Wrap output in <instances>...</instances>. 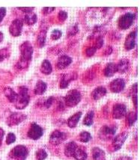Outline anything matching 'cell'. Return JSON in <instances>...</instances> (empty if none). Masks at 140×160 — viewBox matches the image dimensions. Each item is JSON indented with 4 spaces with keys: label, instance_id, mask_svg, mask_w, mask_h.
Here are the masks:
<instances>
[{
    "label": "cell",
    "instance_id": "obj_31",
    "mask_svg": "<svg viewBox=\"0 0 140 160\" xmlns=\"http://www.w3.org/2000/svg\"><path fill=\"white\" fill-rule=\"evenodd\" d=\"M79 139H80V141L81 142L87 143L91 139V134H90L89 132H82L80 133V138H79Z\"/></svg>",
    "mask_w": 140,
    "mask_h": 160
},
{
    "label": "cell",
    "instance_id": "obj_29",
    "mask_svg": "<svg viewBox=\"0 0 140 160\" xmlns=\"http://www.w3.org/2000/svg\"><path fill=\"white\" fill-rule=\"evenodd\" d=\"M137 120V113L135 112H129L127 115V123L129 127H131L134 124Z\"/></svg>",
    "mask_w": 140,
    "mask_h": 160
},
{
    "label": "cell",
    "instance_id": "obj_7",
    "mask_svg": "<svg viewBox=\"0 0 140 160\" xmlns=\"http://www.w3.org/2000/svg\"><path fill=\"white\" fill-rule=\"evenodd\" d=\"M44 134V129L36 123H32L28 132V137L32 140L39 139Z\"/></svg>",
    "mask_w": 140,
    "mask_h": 160
},
{
    "label": "cell",
    "instance_id": "obj_8",
    "mask_svg": "<svg viewBox=\"0 0 140 160\" xmlns=\"http://www.w3.org/2000/svg\"><path fill=\"white\" fill-rule=\"evenodd\" d=\"M26 115L20 112H16V113H13L9 116L8 118L7 119V124L9 127H14L17 126L22 123L23 121L26 119Z\"/></svg>",
    "mask_w": 140,
    "mask_h": 160
},
{
    "label": "cell",
    "instance_id": "obj_42",
    "mask_svg": "<svg viewBox=\"0 0 140 160\" xmlns=\"http://www.w3.org/2000/svg\"><path fill=\"white\" fill-rule=\"evenodd\" d=\"M53 102H54V98L53 97H50L45 101L44 102V106L46 108H49L53 105Z\"/></svg>",
    "mask_w": 140,
    "mask_h": 160
},
{
    "label": "cell",
    "instance_id": "obj_25",
    "mask_svg": "<svg viewBox=\"0 0 140 160\" xmlns=\"http://www.w3.org/2000/svg\"><path fill=\"white\" fill-rule=\"evenodd\" d=\"M76 160H86L88 157V154L82 148L77 147L74 153V157Z\"/></svg>",
    "mask_w": 140,
    "mask_h": 160
},
{
    "label": "cell",
    "instance_id": "obj_18",
    "mask_svg": "<svg viewBox=\"0 0 140 160\" xmlns=\"http://www.w3.org/2000/svg\"><path fill=\"white\" fill-rule=\"evenodd\" d=\"M74 79H76V77H74V73L64 74V75L62 76V79H61V82H60V88L62 89L66 88L69 85V84H70V82H71L72 80H74Z\"/></svg>",
    "mask_w": 140,
    "mask_h": 160
},
{
    "label": "cell",
    "instance_id": "obj_2",
    "mask_svg": "<svg viewBox=\"0 0 140 160\" xmlns=\"http://www.w3.org/2000/svg\"><path fill=\"white\" fill-rule=\"evenodd\" d=\"M82 95L76 89L69 91L65 98V103L68 107H74L81 101Z\"/></svg>",
    "mask_w": 140,
    "mask_h": 160
},
{
    "label": "cell",
    "instance_id": "obj_22",
    "mask_svg": "<svg viewBox=\"0 0 140 160\" xmlns=\"http://www.w3.org/2000/svg\"><path fill=\"white\" fill-rule=\"evenodd\" d=\"M4 94L8 98V100H9V102H15V101L18 98V94H17L11 88H5V90H4Z\"/></svg>",
    "mask_w": 140,
    "mask_h": 160
},
{
    "label": "cell",
    "instance_id": "obj_28",
    "mask_svg": "<svg viewBox=\"0 0 140 160\" xmlns=\"http://www.w3.org/2000/svg\"><path fill=\"white\" fill-rule=\"evenodd\" d=\"M46 38H47V30L41 29L38 36V43L41 48L45 45Z\"/></svg>",
    "mask_w": 140,
    "mask_h": 160
},
{
    "label": "cell",
    "instance_id": "obj_43",
    "mask_svg": "<svg viewBox=\"0 0 140 160\" xmlns=\"http://www.w3.org/2000/svg\"><path fill=\"white\" fill-rule=\"evenodd\" d=\"M5 14H6V8L3 7L0 8V22L3 21Z\"/></svg>",
    "mask_w": 140,
    "mask_h": 160
},
{
    "label": "cell",
    "instance_id": "obj_9",
    "mask_svg": "<svg viewBox=\"0 0 140 160\" xmlns=\"http://www.w3.org/2000/svg\"><path fill=\"white\" fill-rule=\"evenodd\" d=\"M23 22L20 19H16L11 22L10 27H9V32L13 37H18L21 35L23 30Z\"/></svg>",
    "mask_w": 140,
    "mask_h": 160
},
{
    "label": "cell",
    "instance_id": "obj_44",
    "mask_svg": "<svg viewBox=\"0 0 140 160\" xmlns=\"http://www.w3.org/2000/svg\"><path fill=\"white\" fill-rule=\"evenodd\" d=\"M54 10H55L54 7H46L44 8H43V13L44 14H49L53 12Z\"/></svg>",
    "mask_w": 140,
    "mask_h": 160
},
{
    "label": "cell",
    "instance_id": "obj_34",
    "mask_svg": "<svg viewBox=\"0 0 140 160\" xmlns=\"http://www.w3.org/2000/svg\"><path fill=\"white\" fill-rule=\"evenodd\" d=\"M29 62H27V61L23 59V58H20V59L19 60V62H17V67L18 69H25V68H26L29 66Z\"/></svg>",
    "mask_w": 140,
    "mask_h": 160
},
{
    "label": "cell",
    "instance_id": "obj_48",
    "mask_svg": "<svg viewBox=\"0 0 140 160\" xmlns=\"http://www.w3.org/2000/svg\"><path fill=\"white\" fill-rule=\"evenodd\" d=\"M3 34L0 32V42L3 41Z\"/></svg>",
    "mask_w": 140,
    "mask_h": 160
},
{
    "label": "cell",
    "instance_id": "obj_46",
    "mask_svg": "<svg viewBox=\"0 0 140 160\" xmlns=\"http://www.w3.org/2000/svg\"><path fill=\"white\" fill-rule=\"evenodd\" d=\"M133 103L135 104L136 108H137V94H133Z\"/></svg>",
    "mask_w": 140,
    "mask_h": 160
},
{
    "label": "cell",
    "instance_id": "obj_13",
    "mask_svg": "<svg viewBox=\"0 0 140 160\" xmlns=\"http://www.w3.org/2000/svg\"><path fill=\"white\" fill-rule=\"evenodd\" d=\"M137 30L135 32H131L127 36L125 42H124V47L127 50H131L136 46V42H137Z\"/></svg>",
    "mask_w": 140,
    "mask_h": 160
},
{
    "label": "cell",
    "instance_id": "obj_14",
    "mask_svg": "<svg viewBox=\"0 0 140 160\" xmlns=\"http://www.w3.org/2000/svg\"><path fill=\"white\" fill-rule=\"evenodd\" d=\"M109 87L113 93H120L121 91L124 90V87H125V81L121 78L116 79L112 81V82L109 85Z\"/></svg>",
    "mask_w": 140,
    "mask_h": 160
},
{
    "label": "cell",
    "instance_id": "obj_40",
    "mask_svg": "<svg viewBox=\"0 0 140 160\" xmlns=\"http://www.w3.org/2000/svg\"><path fill=\"white\" fill-rule=\"evenodd\" d=\"M97 51V49L95 48V47H91L89 48H88L86 49V56L88 57H91L94 56V54Z\"/></svg>",
    "mask_w": 140,
    "mask_h": 160
},
{
    "label": "cell",
    "instance_id": "obj_45",
    "mask_svg": "<svg viewBox=\"0 0 140 160\" xmlns=\"http://www.w3.org/2000/svg\"><path fill=\"white\" fill-rule=\"evenodd\" d=\"M4 135H5V132L2 128H0V146L2 145V142L3 140V137Z\"/></svg>",
    "mask_w": 140,
    "mask_h": 160
},
{
    "label": "cell",
    "instance_id": "obj_37",
    "mask_svg": "<svg viewBox=\"0 0 140 160\" xmlns=\"http://www.w3.org/2000/svg\"><path fill=\"white\" fill-rule=\"evenodd\" d=\"M58 18L59 21L64 22V21L66 20L67 18H68V13L65 11H60L58 14Z\"/></svg>",
    "mask_w": 140,
    "mask_h": 160
},
{
    "label": "cell",
    "instance_id": "obj_6",
    "mask_svg": "<svg viewBox=\"0 0 140 160\" xmlns=\"http://www.w3.org/2000/svg\"><path fill=\"white\" fill-rule=\"evenodd\" d=\"M135 14L133 13H127L120 18L119 20H118V26L122 29H127L133 25L134 20H135Z\"/></svg>",
    "mask_w": 140,
    "mask_h": 160
},
{
    "label": "cell",
    "instance_id": "obj_41",
    "mask_svg": "<svg viewBox=\"0 0 140 160\" xmlns=\"http://www.w3.org/2000/svg\"><path fill=\"white\" fill-rule=\"evenodd\" d=\"M17 9H19V10L23 11V12L26 13V14H29V13H32V11L34 9V7H18L17 8Z\"/></svg>",
    "mask_w": 140,
    "mask_h": 160
},
{
    "label": "cell",
    "instance_id": "obj_12",
    "mask_svg": "<svg viewBox=\"0 0 140 160\" xmlns=\"http://www.w3.org/2000/svg\"><path fill=\"white\" fill-rule=\"evenodd\" d=\"M128 134L127 132H122L118 134L114 138L112 141V148L114 151L120 150L124 143L125 142L127 138Z\"/></svg>",
    "mask_w": 140,
    "mask_h": 160
},
{
    "label": "cell",
    "instance_id": "obj_19",
    "mask_svg": "<svg viewBox=\"0 0 140 160\" xmlns=\"http://www.w3.org/2000/svg\"><path fill=\"white\" fill-rule=\"evenodd\" d=\"M77 144L74 142H70L68 143L65 146V154L68 157H73L74 153L75 152L76 148H77Z\"/></svg>",
    "mask_w": 140,
    "mask_h": 160
},
{
    "label": "cell",
    "instance_id": "obj_36",
    "mask_svg": "<svg viewBox=\"0 0 140 160\" xmlns=\"http://www.w3.org/2000/svg\"><path fill=\"white\" fill-rule=\"evenodd\" d=\"M8 49H0V62H3L5 58L8 56Z\"/></svg>",
    "mask_w": 140,
    "mask_h": 160
},
{
    "label": "cell",
    "instance_id": "obj_16",
    "mask_svg": "<svg viewBox=\"0 0 140 160\" xmlns=\"http://www.w3.org/2000/svg\"><path fill=\"white\" fill-rule=\"evenodd\" d=\"M130 68V62L127 58H122L117 64V72L120 73H124L128 71Z\"/></svg>",
    "mask_w": 140,
    "mask_h": 160
},
{
    "label": "cell",
    "instance_id": "obj_38",
    "mask_svg": "<svg viewBox=\"0 0 140 160\" xmlns=\"http://www.w3.org/2000/svg\"><path fill=\"white\" fill-rule=\"evenodd\" d=\"M78 31H79V28H78L77 25H74V26H73L72 27H70V28H69L68 34L70 36L75 35L78 32Z\"/></svg>",
    "mask_w": 140,
    "mask_h": 160
},
{
    "label": "cell",
    "instance_id": "obj_47",
    "mask_svg": "<svg viewBox=\"0 0 140 160\" xmlns=\"http://www.w3.org/2000/svg\"><path fill=\"white\" fill-rule=\"evenodd\" d=\"M130 158H128V157H123L120 158V159H118V160H130Z\"/></svg>",
    "mask_w": 140,
    "mask_h": 160
},
{
    "label": "cell",
    "instance_id": "obj_26",
    "mask_svg": "<svg viewBox=\"0 0 140 160\" xmlns=\"http://www.w3.org/2000/svg\"><path fill=\"white\" fill-rule=\"evenodd\" d=\"M41 71L42 73L45 74V75H49V74H50L52 73L53 68H52L51 63L49 61L45 59L42 62L41 66Z\"/></svg>",
    "mask_w": 140,
    "mask_h": 160
},
{
    "label": "cell",
    "instance_id": "obj_10",
    "mask_svg": "<svg viewBox=\"0 0 140 160\" xmlns=\"http://www.w3.org/2000/svg\"><path fill=\"white\" fill-rule=\"evenodd\" d=\"M67 138L66 133L61 132L59 130H55L54 132L50 135L49 136V142L51 143L53 145H59L61 143Z\"/></svg>",
    "mask_w": 140,
    "mask_h": 160
},
{
    "label": "cell",
    "instance_id": "obj_15",
    "mask_svg": "<svg viewBox=\"0 0 140 160\" xmlns=\"http://www.w3.org/2000/svg\"><path fill=\"white\" fill-rule=\"evenodd\" d=\"M72 63V58L68 56H62L58 59L57 62V68L60 70L65 69Z\"/></svg>",
    "mask_w": 140,
    "mask_h": 160
},
{
    "label": "cell",
    "instance_id": "obj_32",
    "mask_svg": "<svg viewBox=\"0 0 140 160\" xmlns=\"http://www.w3.org/2000/svg\"><path fill=\"white\" fill-rule=\"evenodd\" d=\"M36 159L38 160H44L47 157V153L45 150L39 149L36 152Z\"/></svg>",
    "mask_w": 140,
    "mask_h": 160
},
{
    "label": "cell",
    "instance_id": "obj_27",
    "mask_svg": "<svg viewBox=\"0 0 140 160\" xmlns=\"http://www.w3.org/2000/svg\"><path fill=\"white\" fill-rule=\"evenodd\" d=\"M25 22L28 26H32V25L35 24V22H37L38 18L37 15L34 13H29V14H26L25 16Z\"/></svg>",
    "mask_w": 140,
    "mask_h": 160
},
{
    "label": "cell",
    "instance_id": "obj_21",
    "mask_svg": "<svg viewBox=\"0 0 140 160\" xmlns=\"http://www.w3.org/2000/svg\"><path fill=\"white\" fill-rule=\"evenodd\" d=\"M47 88V84H46L44 81H42V80H39V81H38V82L36 83L35 87H34V92L36 95H42L44 94Z\"/></svg>",
    "mask_w": 140,
    "mask_h": 160
},
{
    "label": "cell",
    "instance_id": "obj_11",
    "mask_svg": "<svg viewBox=\"0 0 140 160\" xmlns=\"http://www.w3.org/2000/svg\"><path fill=\"white\" fill-rule=\"evenodd\" d=\"M127 114V107L124 104L115 105L112 110V117L114 119H122Z\"/></svg>",
    "mask_w": 140,
    "mask_h": 160
},
{
    "label": "cell",
    "instance_id": "obj_39",
    "mask_svg": "<svg viewBox=\"0 0 140 160\" xmlns=\"http://www.w3.org/2000/svg\"><path fill=\"white\" fill-rule=\"evenodd\" d=\"M103 38L102 36H98V38H97V41H96V43L95 47L96 49H100L103 47Z\"/></svg>",
    "mask_w": 140,
    "mask_h": 160
},
{
    "label": "cell",
    "instance_id": "obj_4",
    "mask_svg": "<svg viewBox=\"0 0 140 160\" xmlns=\"http://www.w3.org/2000/svg\"><path fill=\"white\" fill-rule=\"evenodd\" d=\"M29 150L23 145H17L10 152V157L15 160H26L28 157Z\"/></svg>",
    "mask_w": 140,
    "mask_h": 160
},
{
    "label": "cell",
    "instance_id": "obj_17",
    "mask_svg": "<svg viewBox=\"0 0 140 160\" xmlns=\"http://www.w3.org/2000/svg\"><path fill=\"white\" fill-rule=\"evenodd\" d=\"M106 92L107 91L106 88L103 86H100V87L96 88L95 90L92 91V93H91V96H92V98L95 100H99L100 99L103 98V97L106 94Z\"/></svg>",
    "mask_w": 140,
    "mask_h": 160
},
{
    "label": "cell",
    "instance_id": "obj_3",
    "mask_svg": "<svg viewBox=\"0 0 140 160\" xmlns=\"http://www.w3.org/2000/svg\"><path fill=\"white\" fill-rule=\"evenodd\" d=\"M116 129L117 127L116 126H103L98 132L99 138L103 141H109L116 135Z\"/></svg>",
    "mask_w": 140,
    "mask_h": 160
},
{
    "label": "cell",
    "instance_id": "obj_33",
    "mask_svg": "<svg viewBox=\"0 0 140 160\" xmlns=\"http://www.w3.org/2000/svg\"><path fill=\"white\" fill-rule=\"evenodd\" d=\"M62 32L59 29H54L51 32V38L53 40V41H57L62 37Z\"/></svg>",
    "mask_w": 140,
    "mask_h": 160
},
{
    "label": "cell",
    "instance_id": "obj_5",
    "mask_svg": "<svg viewBox=\"0 0 140 160\" xmlns=\"http://www.w3.org/2000/svg\"><path fill=\"white\" fill-rule=\"evenodd\" d=\"M20 50L21 53V58L30 62L32 58L33 55V47L31 43L29 41H25L20 47Z\"/></svg>",
    "mask_w": 140,
    "mask_h": 160
},
{
    "label": "cell",
    "instance_id": "obj_23",
    "mask_svg": "<svg viewBox=\"0 0 140 160\" xmlns=\"http://www.w3.org/2000/svg\"><path fill=\"white\" fill-rule=\"evenodd\" d=\"M91 155L94 160H105V152L99 148H92Z\"/></svg>",
    "mask_w": 140,
    "mask_h": 160
},
{
    "label": "cell",
    "instance_id": "obj_24",
    "mask_svg": "<svg viewBox=\"0 0 140 160\" xmlns=\"http://www.w3.org/2000/svg\"><path fill=\"white\" fill-rule=\"evenodd\" d=\"M117 72V64L115 63H109L104 70V75L106 77H111Z\"/></svg>",
    "mask_w": 140,
    "mask_h": 160
},
{
    "label": "cell",
    "instance_id": "obj_20",
    "mask_svg": "<svg viewBox=\"0 0 140 160\" xmlns=\"http://www.w3.org/2000/svg\"><path fill=\"white\" fill-rule=\"evenodd\" d=\"M82 116V112H76V114L73 115L70 118H68V122H67V124L70 128H74V127H76L78 122L80 121V118Z\"/></svg>",
    "mask_w": 140,
    "mask_h": 160
},
{
    "label": "cell",
    "instance_id": "obj_1",
    "mask_svg": "<svg viewBox=\"0 0 140 160\" xmlns=\"http://www.w3.org/2000/svg\"><path fill=\"white\" fill-rule=\"evenodd\" d=\"M29 95L27 87L22 86L19 88L18 98L15 101V107L17 109L23 110L29 105Z\"/></svg>",
    "mask_w": 140,
    "mask_h": 160
},
{
    "label": "cell",
    "instance_id": "obj_30",
    "mask_svg": "<svg viewBox=\"0 0 140 160\" xmlns=\"http://www.w3.org/2000/svg\"><path fill=\"white\" fill-rule=\"evenodd\" d=\"M93 120H94V112L90 111L86 114L85 116V118L83 120V124L88 127L92 125L93 123Z\"/></svg>",
    "mask_w": 140,
    "mask_h": 160
},
{
    "label": "cell",
    "instance_id": "obj_35",
    "mask_svg": "<svg viewBox=\"0 0 140 160\" xmlns=\"http://www.w3.org/2000/svg\"><path fill=\"white\" fill-rule=\"evenodd\" d=\"M15 141H16V136L14 134V133L10 132L8 134L7 138H6V143L7 144H13Z\"/></svg>",
    "mask_w": 140,
    "mask_h": 160
}]
</instances>
